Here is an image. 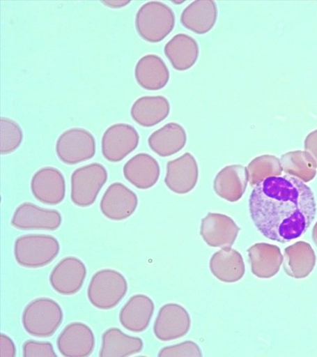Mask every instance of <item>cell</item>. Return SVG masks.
<instances>
[{
  "label": "cell",
  "mask_w": 317,
  "mask_h": 357,
  "mask_svg": "<svg viewBox=\"0 0 317 357\" xmlns=\"http://www.w3.org/2000/svg\"><path fill=\"white\" fill-rule=\"evenodd\" d=\"M87 276V268L82 259L67 257L58 263L49 275V283L57 294L73 296L82 289Z\"/></svg>",
  "instance_id": "obj_10"
},
{
  "label": "cell",
  "mask_w": 317,
  "mask_h": 357,
  "mask_svg": "<svg viewBox=\"0 0 317 357\" xmlns=\"http://www.w3.org/2000/svg\"><path fill=\"white\" fill-rule=\"evenodd\" d=\"M108 179L105 166L93 163L76 169L70 177V199L82 208L93 206Z\"/></svg>",
  "instance_id": "obj_6"
},
{
  "label": "cell",
  "mask_w": 317,
  "mask_h": 357,
  "mask_svg": "<svg viewBox=\"0 0 317 357\" xmlns=\"http://www.w3.org/2000/svg\"><path fill=\"white\" fill-rule=\"evenodd\" d=\"M138 205L137 195L124 184L114 183L103 194L100 207L103 216L121 222L133 215Z\"/></svg>",
  "instance_id": "obj_12"
},
{
  "label": "cell",
  "mask_w": 317,
  "mask_h": 357,
  "mask_svg": "<svg viewBox=\"0 0 317 357\" xmlns=\"http://www.w3.org/2000/svg\"><path fill=\"white\" fill-rule=\"evenodd\" d=\"M24 357H57L53 344L49 342L27 340L23 345Z\"/></svg>",
  "instance_id": "obj_32"
},
{
  "label": "cell",
  "mask_w": 317,
  "mask_h": 357,
  "mask_svg": "<svg viewBox=\"0 0 317 357\" xmlns=\"http://www.w3.org/2000/svg\"><path fill=\"white\" fill-rule=\"evenodd\" d=\"M210 269L213 275L221 278L224 271L240 272L244 275L245 264L240 253L230 248H223L216 252L210 261Z\"/></svg>",
  "instance_id": "obj_30"
},
{
  "label": "cell",
  "mask_w": 317,
  "mask_h": 357,
  "mask_svg": "<svg viewBox=\"0 0 317 357\" xmlns=\"http://www.w3.org/2000/svg\"><path fill=\"white\" fill-rule=\"evenodd\" d=\"M62 220L59 211L26 202L17 206L13 214L11 225L22 231H53L60 228Z\"/></svg>",
  "instance_id": "obj_9"
},
{
  "label": "cell",
  "mask_w": 317,
  "mask_h": 357,
  "mask_svg": "<svg viewBox=\"0 0 317 357\" xmlns=\"http://www.w3.org/2000/svg\"><path fill=\"white\" fill-rule=\"evenodd\" d=\"M187 135L184 128L178 123L171 122L151 134L148 146L161 158L171 157L186 145Z\"/></svg>",
  "instance_id": "obj_22"
},
{
  "label": "cell",
  "mask_w": 317,
  "mask_h": 357,
  "mask_svg": "<svg viewBox=\"0 0 317 357\" xmlns=\"http://www.w3.org/2000/svg\"><path fill=\"white\" fill-rule=\"evenodd\" d=\"M17 354V348L14 341L8 335L2 333L0 335V356L15 357Z\"/></svg>",
  "instance_id": "obj_34"
},
{
  "label": "cell",
  "mask_w": 317,
  "mask_h": 357,
  "mask_svg": "<svg viewBox=\"0 0 317 357\" xmlns=\"http://www.w3.org/2000/svg\"><path fill=\"white\" fill-rule=\"evenodd\" d=\"M24 134L16 121L8 118L0 119V153H14L22 144Z\"/></svg>",
  "instance_id": "obj_31"
},
{
  "label": "cell",
  "mask_w": 317,
  "mask_h": 357,
  "mask_svg": "<svg viewBox=\"0 0 317 357\" xmlns=\"http://www.w3.org/2000/svg\"><path fill=\"white\" fill-rule=\"evenodd\" d=\"M56 153L62 163L75 165L94 158V135L86 129L74 128L63 132L56 142Z\"/></svg>",
  "instance_id": "obj_7"
},
{
  "label": "cell",
  "mask_w": 317,
  "mask_h": 357,
  "mask_svg": "<svg viewBox=\"0 0 317 357\" xmlns=\"http://www.w3.org/2000/svg\"><path fill=\"white\" fill-rule=\"evenodd\" d=\"M164 54L174 69L187 70L192 68L198 60L199 45L195 38L190 36L177 34L165 45Z\"/></svg>",
  "instance_id": "obj_23"
},
{
  "label": "cell",
  "mask_w": 317,
  "mask_h": 357,
  "mask_svg": "<svg viewBox=\"0 0 317 357\" xmlns=\"http://www.w3.org/2000/svg\"><path fill=\"white\" fill-rule=\"evenodd\" d=\"M304 146L306 151L315 160L317 166V130L307 135Z\"/></svg>",
  "instance_id": "obj_35"
},
{
  "label": "cell",
  "mask_w": 317,
  "mask_h": 357,
  "mask_svg": "<svg viewBox=\"0 0 317 357\" xmlns=\"http://www.w3.org/2000/svg\"><path fill=\"white\" fill-rule=\"evenodd\" d=\"M102 3L108 6V8L118 9L124 8V6L130 3L131 1H129V0H127V1H124V0H121V1L118 0V1H116V0H115V1H102Z\"/></svg>",
  "instance_id": "obj_36"
},
{
  "label": "cell",
  "mask_w": 317,
  "mask_h": 357,
  "mask_svg": "<svg viewBox=\"0 0 317 357\" xmlns=\"http://www.w3.org/2000/svg\"><path fill=\"white\" fill-rule=\"evenodd\" d=\"M313 238H314L316 245H317V224L315 225L314 229Z\"/></svg>",
  "instance_id": "obj_37"
},
{
  "label": "cell",
  "mask_w": 317,
  "mask_h": 357,
  "mask_svg": "<svg viewBox=\"0 0 317 357\" xmlns=\"http://www.w3.org/2000/svg\"><path fill=\"white\" fill-rule=\"evenodd\" d=\"M283 171L288 175L300 178L304 183L312 181L316 174V163L307 151H293L281 155Z\"/></svg>",
  "instance_id": "obj_27"
},
{
  "label": "cell",
  "mask_w": 317,
  "mask_h": 357,
  "mask_svg": "<svg viewBox=\"0 0 317 357\" xmlns=\"http://www.w3.org/2000/svg\"><path fill=\"white\" fill-rule=\"evenodd\" d=\"M155 310L150 297L144 294L132 296L119 314L121 326L134 333H144L150 326Z\"/></svg>",
  "instance_id": "obj_16"
},
{
  "label": "cell",
  "mask_w": 317,
  "mask_h": 357,
  "mask_svg": "<svg viewBox=\"0 0 317 357\" xmlns=\"http://www.w3.org/2000/svg\"><path fill=\"white\" fill-rule=\"evenodd\" d=\"M127 282L121 272L102 269L91 278L87 296L94 307L109 310L118 306L127 295Z\"/></svg>",
  "instance_id": "obj_5"
},
{
  "label": "cell",
  "mask_w": 317,
  "mask_h": 357,
  "mask_svg": "<svg viewBox=\"0 0 317 357\" xmlns=\"http://www.w3.org/2000/svg\"><path fill=\"white\" fill-rule=\"evenodd\" d=\"M123 174L129 183L139 190H146L157 183L160 167L151 155L138 153L127 162Z\"/></svg>",
  "instance_id": "obj_17"
},
{
  "label": "cell",
  "mask_w": 317,
  "mask_h": 357,
  "mask_svg": "<svg viewBox=\"0 0 317 357\" xmlns=\"http://www.w3.org/2000/svg\"><path fill=\"white\" fill-rule=\"evenodd\" d=\"M247 170L249 184L255 186L265 178L281 176L283 168L280 159L272 155H263L252 160Z\"/></svg>",
  "instance_id": "obj_29"
},
{
  "label": "cell",
  "mask_w": 317,
  "mask_h": 357,
  "mask_svg": "<svg viewBox=\"0 0 317 357\" xmlns=\"http://www.w3.org/2000/svg\"><path fill=\"white\" fill-rule=\"evenodd\" d=\"M249 203L258 231L281 243L304 235L316 213L313 190L300 178L288 174L260 181L252 190Z\"/></svg>",
  "instance_id": "obj_1"
},
{
  "label": "cell",
  "mask_w": 317,
  "mask_h": 357,
  "mask_svg": "<svg viewBox=\"0 0 317 357\" xmlns=\"http://www.w3.org/2000/svg\"><path fill=\"white\" fill-rule=\"evenodd\" d=\"M286 261H284V270L291 276H295L299 271L302 272L303 268L306 275L311 271L316 262L314 251L308 243L300 242L289 246L284 250Z\"/></svg>",
  "instance_id": "obj_28"
},
{
  "label": "cell",
  "mask_w": 317,
  "mask_h": 357,
  "mask_svg": "<svg viewBox=\"0 0 317 357\" xmlns=\"http://www.w3.org/2000/svg\"><path fill=\"white\" fill-rule=\"evenodd\" d=\"M60 251V243L54 236L41 234L18 237L14 245L16 262L25 268H44L54 261Z\"/></svg>",
  "instance_id": "obj_3"
},
{
  "label": "cell",
  "mask_w": 317,
  "mask_h": 357,
  "mask_svg": "<svg viewBox=\"0 0 317 357\" xmlns=\"http://www.w3.org/2000/svg\"><path fill=\"white\" fill-rule=\"evenodd\" d=\"M192 343L190 342L178 344V345L167 347L162 349L158 354L159 356H192L190 348Z\"/></svg>",
  "instance_id": "obj_33"
},
{
  "label": "cell",
  "mask_w": 317,
  "mask_h": 357,
  "mask_svg": "<svg viewBox=\"0 0 317 357\" xmlns=\"http://www.w3.org/2000/svg\"><path fill=\"white\" fill-rule=\"evenodd\" d=\"M139 139V134L132 126L125 123L114 124L103 133L101 141L103 158L112 163H118L135 151Z\"/></svg>",
  "instance_id": "obj_8"
},
{
  "label": "cell",
  "mask_w": 317,
  "mask_h": 357,
  "mask_svg": "<svg viewBox=\"0 0 317 357\" xmlns=\"http://www.w3.org/2000/svg\"><path fill=\"white\" fill-rule=\"evenodd\" d=\"M199 167L195 158L190 153L168 162L165 184L174 193L185 194L196 186Z\"/></svg>",
  "instance_id": "obj_15"
},
{
  "label": "cell",
  "mask_w": 317,
  "mask_h": 357,
  "mask_svg": "<svg viewBox=\"0 0 317 357\" xmlns=\"http://www.w3.org/2000/svg\"><path fill=\"white\" fill-rule=\"evenodd\" d=\"M190 327V318L187 311L176 303L162 307L153 326L155 336L160 341L167 342L183 337Z\"/></svg>",
  "instance_id": "obj_14"
},
{
  "label": "cell",
  "mask_w": 317,
  "mask_h": 357,
  "mask_svg": "<svg viewBox=\"0 0 317 357\" xmlns=\"http://www.w3.org/2000/svg\"><path fill=\"white\" fill-rule=\"evenodd\" d=\"M139 337L128 335L119 328H111L102 335L100 357H127L139 354L144 349Z\"/></svg>",
  "instance_id": "obj_24"
},
{
  "label": "cell",
  "mask_w": 317,
  "mask_h": 357,
  "mask_svg": "<svg viewBox=\"0 0 317 357\" xmlns=\"http://www.w3.org/2000/svg\"><path fill=\"white\" fill-rule=\"evenodd\" d=\"M135 29L145 41L158 43L171 33L176 26V15L169 6L159 1L142 5L135 16Z\"/></svg>",
  "instance_id": "obj_4"
},
{
  "label": "cell",
  "mask_w": 317,
  "mask_h": 357,
  "mask_svg": "<svg viewBox=\"0 0 317 357\" xmlns=\"http://www.w3.org/2000/svg\"><path fill=\"white\" fill-rule=\"evenodd\" d=\"M63 320L61 305L53 298L40 297L30 302L22 314V326L26 333L36 337L53 336Z\"/></svg>",
  "instance_id": "obj_2"
},
{
  "label": "cell",
  "mask_w": 317,
  "mask_h": 357,
  "mask_svg": "<svg viewBox=\"0 0 317 357\" xmlns=\"http://www.w3.org/2000/svg\"><path fill=\"white\" fill-rule=\"evenodd\" d=\"M95 337L93 330L82 322H72L57 337L56 347L65 357H86L94 351Z\"/></svg>",
  "instance_id": "obj_13"
},
{
  "label": "cell",
  "mask_w": 317,
  "mask_h": 357,
  "mask_svg": "<svg viewBox=\"0 0 317 357\" xmlns=\"http://www.w3.org/2000/svg\"><path fill=\"white\" fill-rule=\"evenodd\" d=\"M134 77L139 86L146 90L164 89L170 79V73L165 62L157 55L142 56L135 65Z\"/></svg>",
  "instance_id": "obj_18"
},
{
  "label": "cell",
  "mask_w": 317,
  "mask_h": 357,
  "mask_svg": "<svg viewBox=\"0 0 317 357\" xmlns=\"http://www.w3.org/2000/svg\"><path fill=\"white\" fill-rule=\"evenodd\" d=\"M31 191L38 202L49 206L59 205L65 198V178L55 167H42L32 176Z\"/></svg>",
  "instance_id": "obj_11"
},
{
  "label": "cell",
  "mask_w": 317,
  "mask_h": 357,
  "mask_svg": "<svg viewBox=\"0 0 317 357\" xmlns=\"http://www.w3.org/2000/svg\"><path fill=\"white\" fill-rule=\"evenodd\" d=\"M217 6L212 0H197L187 6L180 16L184 27L198 35L209 32L217 20Z\"/></svg>",
  "instance_id": "obj_19"
},
{
  "label": "cell",
  "mask_w": 317,
  "mask_h": 357,
  "mask_svg": "<svg viewBox=\"0 0 317 357\" xmlns=\"http://www.w3.org/2000/svg\"><path fill=\"white\" fill-rule=\"evenodd\" d=\"M248 183L247 167L242 165L226 166L217 174L215 190L219 197L235 202L243 196Z\"/></svg>",
  "instance_id": "obj_25"
},
{
  "label": "cell",
  "mask_w": 317,
  "mask_h": 357,
  "mask_svg": "<svg viewBox=\"0 0 317 357\" xmlns=\"http://www.w3.org/2000/svg\"><path fill=\"white\" fill-rule=\"evenodd\" d=\"M239 231L240 229L230 218L219 213H209L202 222L201 235L213 248L231 246Z\"/></svg>",
  "instance_id": "obj_21"
},
{
  "label": "cell",
  "mask_w": 317,
  "mask_h": 357,
  "mask_svg": "<svg viewBox=\"0 0 317 357\" xmlns=\"http://www.w3.org/2000/svg\"><path fill=\"white\" fill-rule=\"evenodd\" d=\"M254 274L260 278H270L277 274L283 261L279 248L261 243L252 245L248 250Z\"/></svg>",
  "instance_id": "obj_26"
},
{
  "label": "cell",
  "mask_w": 317,
  "mask_h": 357,
  "mask_svg": "<svg viewBox=\"0 0 317 357\" xmlns=\"http://www.w3.org/2000/svg\"><path fill=\"white\" fill-rule=\"evenodd\" d=\"M170 112V102L164 96H142L133 103L131 116L139 126L151 128L164 121Z\"/></svg>",
  "instance_id": "obj_20"
}]
</instances>
